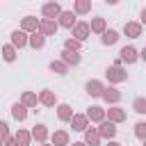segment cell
<instances>
[{"label":"cell","instance_id":"obj_1","mask_svg":"<svg viewBox=\"0 0 146 146\" xmlns=\"http://www.w3.org/2000/svg\"><path fill=\"white\" fill-rule=\"evenodd\" d=\"M121 57H123V59L130 64V62H135V59H137V50L128 46V48H123V50H121Z\"/></svg>","mask_w":146,"mask_h":146},{"label":"cell","instance_id":"obj_2","mask_svg":"<svg viewBox=\"0 0 146 146\" xmlns=\"http://www.w3.org/2000/svg\"><path fill=\"white\" fill-rule=\"evenodd\" d=\"M43 14H46V16H50V18H52V16H57V14H59V5H55V2L46 5V7H43Z\"/></svg>","mask_w":146,"mask_h":146},{"label":"cell","instance_id":"obj_3","mask_svg":"<svg viewBox=\"0 0 146 146\" xmlns=\"http://www.w3.org/2000/svg\"><path fill=\"white\" fill-rule=\"evenodd\" d=\"M73 18H75V16H73V11H64V14H62V25L71 27V25H73Z\"/></svg>","mask_w":146,"mask_h":146},{"label":"cell","instance_id":"obj_4","mask_svg":"<svg viewBox=\"0 0 146 146\" xmlns=\"http://www.w3.org/2000/svg\"><path fill=\"white\" fill-rule=\"evenodd\" d=\"M116 39H119V34H116L114 30H110V32H105V36H103V43H107V46H110V43H114Z\"/></svg>","mask_w":146,"mask_h":146},{"label":"cell","instance_id":"obj_5","mask_svg":"<svg viewBox=\"0 0 146 146\" xmlns=\"http://www.w3.org/2000/svg\"><path fill=\"white\" fill-rule=\"evenodd\" d=\"M11 36H14V43H16V46H23V43H25V34H23V32H18V30H16Z\"/></svg>","mask_w":146,"mask_h":146},{"label":"cell","instance_id":"obj_6","mask_svg":"<svg viewBox=\"0 0 146 146\" xmlns=\"http://www.w3.org/2000/svg\"><path fill=\"white\" fill-rule=\"evenodd\" d=\"M87 91L94 94V96H98V94H100V84H98V82H89V84H87Z\"/></svg>","mask_w":146,"mask_h":146},{"label":"cell","instance_id":"obj_7","mask_svg":"<svg viewBox=\"0 0 146 146\" xmlns=\"http://www.w3.org/2000/svg\"><path fill=\"white\" fill-rule=\"evenodd\" d=\"M30 43H32L34 48H41V46H43V36H41V34H34V36L30 39Z\"/></svg>","mask_w":146,"mask_h":146},{"label":"cell","instance_id":"obj_8","mask_svg":"<svg viewBox=\"0 0 146 146\" xmlns=\"http://www.w3.org/2000/svg\"><path fill=\"white\" fill-rule=\"evenodd\" d=\"M64 59H66V62H73V64H78V62H80V57H78L75 52H68V50L64 52Z\"/></svg>","mask_w":146,"mask_h":146},{"label":"cell","instance_id":"obj_9","mask_svg":"<svg viewBox=\"0 0 146 146\" xmlns=\"http://www.w3.org/2000/svg\"><path fill=\"white\" fill-rule=\"evenodd\" d=\"M107 75H112L114 80H123L125 75H123V71H119V68H112V71H107Z\"/></svg>","mask_w":146,"mask_h":146},{"label":"cell","instance_id":"obj_10","mask_svg":"<svg viewBox=\"0 0 146 146\" xmlns=\"http://www.w3.org/2000/svg\"><path fill=\"white\" fill-rule=\"evenodd\" d=\"M125 32L132 34V36H137V34H139V25H132V23H130V25H125Z\"/></svg>","mask_w":146,"mask_h":146},{"label":"cell","instance_id":"obj_11","mask_svg":"<svg viewBox=\"0 0 146 146\" xmlns=\"http://www.w3.org/2000/svg\"><path fill=\"white\" fill-rule=\"evenodd\" d=\"M14 116H16V119H25V110H23L21 105H14Z\"/></svg>","mask_w":146,"mask_h":146},{"label":"cell","instance_id":"obj_12","mask_svg":"<svg viewBox=\"0 0 146 146\" xmlns=\"http://www.w3.org/2000/svg\"><path fill=\"white\" fill-rule=\"evenodd\" d=\"M75 34H78V39H84V34H87V25H78V27H75Z\"/></svg>","mask_w":146,"mask_h":146},{"label":"cell","instance_id":"obj_13","mask_svg":"<svg viewBox=\"0 0 146 146\" xmlns=\"http://www.w3.org/2000/svg\"><path fill=\"white\" fill-rule=\"evenodd\" d=\"M135 110H137V112H146V100H144V98H139V100L135 103Z\"/></svg>","mask_w":146,"mask_h":146},{"label":"cell","instance_id":"obj_14","mask_svg":"<svg viewBox=\"0 0 146 146\" xmlns=\"http://www.w3.org/2000/svg\"><path fill=\"white\" fill-rule=\"evenodd\" d=\"M68 110H71V107H66V105H62V107H59V116H62V119H68V114H71Z\"/></svg>","mask_w":146,"mask_h":146},{"label":"cell","instance_id":"obj_15","mask_svg":"<svg viewBox=\"0 0 146 146\" xmlns=\"http://www.w3.org/2000/svg\"><path fill=\"white\" fill-rule=\"evenodd\" d=\"M5 59H7V62H11V59H14V50H11L9 46L5 48Z\"/></svg>","mask_w":146,"mask_h":146},{"label":"cell","instance_id":"obj_16","mask_svg":"<svg viewBox=\"0 0 146 146\" xmlns=\"http://www.w3.org/2000/svg\"><path fill=\"white\" fill-rule=\"evenodd\" d=\"M105 98H107V100H110V98H112V100H116V98H119V94H116L114 89H107V94H105Z\"/></svg>","mask_w":146,"mask_h":146},{"label":"cell","instance_id":"obj_17","mask_svg":"<svg viewBox=\"0 0 146 146\" xmlns=\"http://www.w3.org/2000/svg\"><path fill=\"white\" fill-rule=\"evenodd\" d=\"M89 116H91V119H100V107H91Z\"/></svg>","mask_w":146,"mask_h":146},{"label":"cell","instance_id":"obj_18","mask_svg":"<svg viewBox=\"0 0 146 146\" xmlns=\"http://www.w3.org/2000/svg\"><path fill=\"white\" fill-rule=\"evenodd\" d=\"M43 32H55V23H43Z\"/></svg>","mask_w":146,"mask_h":146},{"label":"cell","instance_id":"obj_19","mask_svg":"<svg viewBox=\"0 0 146 146\" xmlns=\"http://www.w3.org/2000/svg\"><path fill=\"white\" fill-rule=\"evenodd\" d=\"M103 135H114V125H103Z\"/></svg>","mask_w":146,"mask_h":146},{"label":"cell","instance_id":"obj_20","mask_svg":"<svg viewBox=\"0 0 146 146\" xmlns=\"http://www.w3.org/2000/svg\"><path fill=\"white\" fill-rule=\"evenodd\" d=\"M137 135H139V137H146V125H144V123L137 125Z\"/></svg>","mask_w":146,"mask_h":146},{"label":"cell","instance_id":"obj_21","mask_svg":"<svg viewBox=\"0 0 146 146\" xmlns=\"http://www.w3.org/2000/svg\"><path fill=\"white\" fill-rule=\"evenodd\" d=\"M50 68H52V71H59V73H64V71H66V68H64L62 64H55V62L50 64Z\"/></svg>","mask_w":146,"mask_h":146},{"label":"cell","instance_id":"obj_22","mask_svg":"<svg viewBox=\"0 0 146 146\" xmlns=\"http://www.w3.org/2000/svg\"><path fill=\"white\" fill-rule=\"evenodd\" d=\"M89 9V2H78V11H87Z\"/></svg>","mask_w":146,"mask_h":146},{"label":"cell","instance_id":"obj_23","mask_svg":"<svg viewBox=\"0 0 146 146\" xmlns=\"http://www.w3.org/2000/svg\"><path fill=\"white\" fill-rule=\"evenodd\" d=\"M94 30H103V18H96L94 21Z\"/></svg>","mask_w":146,"mask_h":146},{"label":"cell","instance_id":"obj_24","mask_svg":"<svg viewBox=\"0 0 146 146\" xmlns=\"http://www.w3.org/2000/svg\"><path fill=\"white\" fill-rule=\"evenodd\" d=\"M34 137H43V125H36V130H34Z\"/></svg>","mask_w":146,"mask_h":146},{"label":"cell","instance_id":"obj_25","mask_svg":"<svg viewBox=\"0 0 146 146\" xmlns=\"http://www.w3.org/2000/svg\"><path fill=\"white\" fill-rule=\"evenodd\" d=\"M82 125H84V121L82 119H75V130H82Z\"/></svg>","mask_w":146,"mask_h":146},{"label":"cell","instance_id":"obj_26","mask_svg":"<svg viewBox=\"0 0 146 146\" xmlns=\"http://www.w3.org/2000/svg\"><path fill=\"white\" fill-rule=\"evenodd\" d=\"M0 137H7V125L0 123Z\"/></svg>","mask_w":146,"mask_h":146},{"label":"cell","instance_id":"obj_27","mask_svg":"<svg viewBox=\"0 0 146 146\" xmlns=\"http://www.w3.org/2000/svg\"><path fill=\"white\" fill-rule=\"evenodd\" d=\"M23 25H25V27H34V21H32V18H25V23H23Z\"/></svg>","mask_w":146,"mask_h":146},{"label":"cell","instance_id":"obj_28","mask_svg":"<svg viewBox=\"0 0 146 146\" xmlns=\"http://www.w3.org/2000/svg\"><path fill=\"white\" fill-rule=\"evenodd\" d=\"M18 139H21V144H27V135H25V132H21V135H18Z\"/></svg>","mask_w":146,"mask_h":146},{"label":"cell","instance_id":"obj_29","mask_svg":"<svg viewBox=\"0 0 146 146\" xmlns=\"http://www.w3.org/2000/svg\"><path fill=\"white\" fill-rule=\"evenodd\" d=\"M66 48H78V41H66Z\"/></svg>","mask_w":146,"mask_h":146},{"label":"cell","instance_id":"obj_30","mask_svg":"<svg viewBox=\"0 0 146 146\" xmlns=\"http://www.w3.org/2000/svg\"><path fill=\"white\" fill-rule=\"evenodd\" d=\"M43 103H52V96L50 94H43Z\"/></svg>","mask_w":146,"mask_h":146},{"label":"cell","instance_id":"obj_31","mask_svg":"<svg viewBox=\"0 0 146 146\" xmlns=\"http://www.w3.org/2000/svg\"><path fill=\"white\" fill-rule=\"evenodd\" d=\"M141 21H144V23H146V9H144V11H141Z\"/></svg>","mask_w":146,"mask_h":146},{"label":"cell","instance_id":"obj_32","mask_svg":"<svg viewBox=\"0 0 146 146\" xmlns=\"http://www.w3.org/2000/svg\"><path fill=\"white\" fill-rule=\"evenodd\" d=\"M141 57H144V59H146V48H144V50H141Z\"/></svg>","mask_w":146,"mask_h":146},{"label":"cell","instance_id":"obj_33","mask_svg":"<svg viewBox=\"0 0 146 146\" xmlns=\"http://www.w3.org/2000/svg\"><path fill=\"white\" fill-rule=\"evenodd\" d=\"M110 146H119V144H110Z\"/></svg>","mask_w":146,"mask_h":146},{"label":"cell","instance_id":"obj_34","mask_svg":"<svg viewBox=\"0 0 146 146\" xmlns=\"http://www.w3.org/2000/svg\"><path fill=\"white\" fill-rule=\"evenodd\" d=\"M75 146H82V144H75Z\"/></svg>","mask_w":146,"mask_h":146}]
</instances>
